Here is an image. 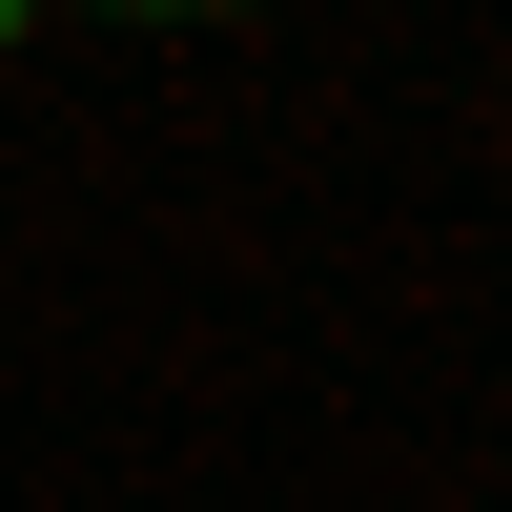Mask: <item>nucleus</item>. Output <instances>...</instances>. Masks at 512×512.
<instances>
[{"label": "nucleus", "instance_id": "obj_1", "mask_svg": "<svg viewBox=\"0 0 512 512\" xmlns=\"http://www.w3.org/2000/svg\"><path fill=\"white\" fill-rule=\"evenodd\" d=\"M103 21H246V0H103Z\"/></svg>", "mask_w": 512, "mask_h": 512}, {"label": "nucleus", "instance_id": "obj_2", "mask_svg": "<svg viewBox=\"0 0 512 512\" xmlns=\"http://www.w3.org/2000/svg\"><path fill=\"white\" fill-rule=\"evenodd\" d=\"M41 21H62V0H0V41H41Z\"/></svg>", "mask_w": 512, "mask_h": 512}]
</instances>
